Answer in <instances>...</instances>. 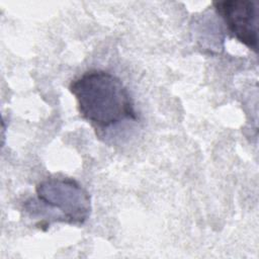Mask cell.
Here are the masks:
<instances>
[{"label":"cell","mask_w":259,"mask_h":259,"mask_svg":"<svg viewBox=\"0 0 259 259\" xmlns=\"http://www.w3.org/2000/svg\"><path fill=\"white\" fill-rule=\"evenodd\" d=\"M215 12L224 20L229 33L257 53V5L247 0H225L212 3Z\"/></svg>","instance_id":"cell-3"},{"label":"cell","mask_w":259,"mask_h":259,"mask_svg":"<svg viewBox=\"0 0 259 259\" xmlns=\"http://www.w3.org/2000/svg\"><path fill=\"white\" fill-rule=\"evenodd\" d=\"M82 118L96 128H108L124 120H137L133 98L115 75L103 70H89L69 86Z\"/></svg>","instance_id":"cell-1"},{"label":"cell","mask_w":259,"mask_h":259,"mask_svg":"<svg viewBox=\"0 0 259 259\" xmlns=\"http://www.w3.org/2000/svg\"><path fill=\"white\" fill-rule=\"evenodd\" d=\"M35 193L36 200L31 199V202L40 208L26 210H48L50 222L81 226L90 217L89 193L73 178L49 177L36 185Z\"/></svg>","instance_id":"cell-2"}]
</instances>
